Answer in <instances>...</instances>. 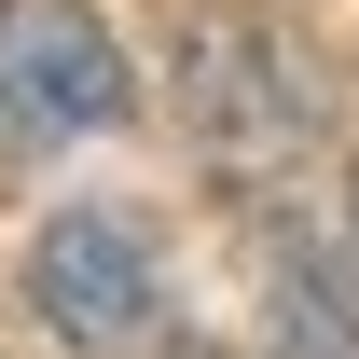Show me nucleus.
Here are the masks:
<instances>
[{"label": "nucleus", "mask_w": 359, "mask_h": 359, "mask_svg": "<svg viewBox=\"0 0 359 359\" xmlns=\"http://www.w3.org/2000/svg\"><path fill=\"white\" fill-rule=\"evenodd\" d=\"M194 125H208V152H222V166H276V152L318 125V83L290 69V42H276V28L208 14V28H194Z\"/></svg>", "instance_id": "7ed1b4c3"}, {"label": "nucleus", "mask_w": 359, "mask_h": 359, "mask_svg": "<svg viewBox=\"0 0 359 359\" xmlns=\"http://www.w3.org/2000/svg\"><path fill=\"white\" fill-rule=\"evenodd\" d=\"M28 304H42L55 346H152L166 332V263H152V235L125 222V208H69V222H42V249H28Z\"/></svg>", "instance_id": "f03ea898"}, {"label": "nucleus", "mask_w": 359, "mask_h": 359, "mask_svg": "<svg viewBox=\"0 0 359 359\" xmlns=\"http://www.w3.org/2000/svg\"><path fill=\"white\" fill-rule=\"evenodd\" d=\"M125 55L83 0H0V152H55V138L125 125Z\"/></svg>", "instance_id": "f257e3e1"}]
</instances>
